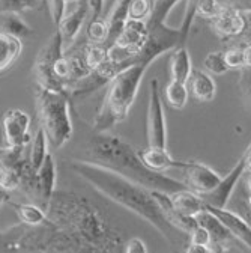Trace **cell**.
<instances>
[{
	"label": "cell",
	"instance_id": "f546056e",
	"mask_svg": "<svg viewBox=\"0 0 251 253\" xmlns=\"http://www.w3.org/2000/svg\"><path fill=\"white\" fill-rule=\"evenodd\" d=\"M83 53H84V59H86L87 67L92 71L97 70L98 67H101L103 63L108 59V51L103 44H95V42L87 44L84 47Z\"/></svg>",
	"mask_w": 251,
	"mask_h": 253
},
{
	"label": "cell",
	"instance_id": "f6af8a7d",
	"mask_svg": "<svg viewBox=\"0 0 251 253\" xmlns=\"http://www.w3.org/2000/svg\"><path fill=\"white\" fill-rule=\"evenodd\" d=\"M242 57H244V68H251V42H247L242 47Z\"/></svg>",
	"mask_w": 251,
	"mask_h": 253
},
{
	"label": "cell",
	"instance_id": "74e56055",
	"mask_svg": "<svg viewBox=\"0 0 251 253\" xmlns=\"http://www.w3.org/2000/svg\"><path fill=\"white\" fill-rule=\"evenodd\" d=\"M239 86H241L242 97H244L248 109L251 110V68H242Z\"/></svg>",
	"mask_w": 251,
	"mask_h": 253
},
{
	"label": "cell",
	"instance_id": "4316f807",
	"mask_svg": "<svg viewBox=\"0 0 251 253\" xmlns=\"http://www.w3.org/2000/svg\"><path fill=\"white\" fill-rule=\"evenodd\" d=\"M48 152L50 151H48L47 134L42 130V126H39L32 139V145H30V152H29V162L34 170H38V168L41 166V163L44 162V158Z\"/></svg>",
	"mask_w": 251,
	"mask_h": 253
},
{
	"label": "cell",
	"instance_id": "5bb4252c",
	"mask_svg": "<svg viewBox=\"0 0 251 253\" xmlns=\"http://www.w3.org/2000/svg\"><path fill=\"white\" fill-rule=\"evenodd\" d=\"M212 26L214 30L216 32V35H219L224 40L241 37L245 27L244 14L233 5L223 6L219 14L215 18H212Z\"/></svg>",
	"mask_w": 251,
	"mask_h": 253
},
{
	"label": "cell",
	"instance_id": "8d00e7d4",
	"mask_svg": "<svg viewBox=\"0 0 251 253\" xmlns=\"http://www.w3.org/2000/svg\"><path fill=\"white\" fill-rule=\"evenodd\" d=\"M0 187L5 190H15L20 187V175L12 170V169H3L2 168V175H0Z\"/></svg>",
	"mask_w": 251,
	"mask_h": 253
},
{
	"label": "cell",
	"instance_id": "b9f144b4",
	"mask_svg": "<svg viewBox=\"0 0 251 253\" xmlns=\"http://www.w3.org/2000/svg\"><path fill=\"white\" fill-rule=\"evenodd\" d=\"M106 0H87L89 5V17L90 20H98L103 15Z\"/></svg>",
	"mask_w": 251,
	"mask_h": 253
},
{
	"label": "cell",
	"instance_id": "4fadbf2b",
	"mask_svg": "<svg viewBox=\"0 0 251 253\" xmlns=\"http://www.w3.org/2000/svg\"><path fill=\"white\" fill-rule=\"evenodd\" d=\"M206 210L214 212L219 220L223 221L224 226L230 231V234L245 247V250L251 252V226L248 225V221L236 211L218 207H211L205 205Z\"/></svg>",
	"mask_w": 251,
	"mask_h": 253
},
{
	"label": "cell",
	"instance_id": "836d02e7",
	"mask_svg": "<svg viewBox=\"0 0 251 253\" xmlns=\"http://www.w3.org/2000/svg\"><path fill=\"white\" fill-rule=\"evenodd\" d=\"M221 8L223 6L218 3V0H199L197 8H196V17L212 20L219 14Z\"/></svg>",
	"mask_w": 251,
	"mask_h": 253
},
{
	"label": "cell",
	"instance_id": "9a60e30c",
	"mask_svg": "<svg viewBox=\"0 0 251 253\" xmlns=\"http://www.w3.org/2000/svg\"><path fill=\"white\" fill-rule=\"evenodd\" d=\"M147 35V24L146 20H136L128 18L125 21V26L120 32V35L114 41V47H119L127 51L130 56L136 54L142 44L144 42Z\"/></svg>",
	"mask_w": 251,
	"mask_h": 253
},
{
	"label": "cell",
	"instance_id": "277c9868",
	"mask_svg": "<svg viewBox=\"0 0 251 253\" xmlns=\"http://www.w3.org/2000/svg\"><path fill=\"white\" fill-rule=\"evenodd\" d=\"M146 70L147 67L142 63H134L119 71L108 82L106 97L93 122V130L97 133L110 131L113 126L127 119L130 109L136 101Z\"/></svg>",
	"mask_w": 251,
	"mask_h": 253
},
{
	"label": "cell",
	"instance_id": "ba28073f",
	"mask_svg": "<svg viewBox=\"0 0 251 253\" xmlns=\"http://www.w3.org/2000/svg\"><path fill=\"white\" fill-rule=\"evenodd\" d=\"M147 142L149 146L167 148V122H166L163 98L160 93V83L156 79H152L149 86Z\"/></svg>",
	"mask_w": 251,
	"mask_h": 253
},
{
	"label": "cell",
	"instance_id": "e0dca14e",
	"mask_svg": "<svg viewBox=\"0 0 251 253\" xmlns=\"http://www.w3.org/2000/svg\"><path fill=\"white\" fill-rule=\"evenodd\" d=\"M56 179H57V168H56V162L51 152H48L44 158V162L41 163V166L36 170V182H38V198L39 201L44 204V207L47 205V202L50 201L51 195L56 190Z\"/></svg>",
	"mask_w": 251,
	"mask_h": 253
},
{
	"label": "cell",
	"instance_id": "7c38bea8",
	"mask_svg": "<svg viewBox=\"0 0 251 253\" xmlns=\"http://www.w3.org/2000/svg\"><path fill=\"white\" fill-rule=\"evenodd\" d=\"M196 220L197 223L202 225L211 235V247H215L214 252H227L224 247H227L232 243H238L241 244L232 234L230 231L224 226V223L219 220L214 212H211L209 210L203 208L200 212L196 214ZM242 246V244H241ZM244 247V246H242ZM245 249V247H244Z\"/></svg>",
	"mask_w": 251,
	"mask_h": 253
},
{
	"label": "cell",
	"instance_id": "f1b7e54d",
	"mask_svg": "<svg viewBox=\"0 0 251 253\" xmlns=\"http://www.w3.org/2000/svg\"><path fill=\"white\" fill-rule=\"evenodd\" d=\"M179 0H153L152 2V12L149 15V18L146 20V24H160V23H166L169 14L172 12V9L176 6V3Z\"/></svg>",
	"mask_w": 251,
	"mask_h": 253
},
{
	"label": "cell",
	"instance_id": "7dc6e473",
	"mask_svg": "<svg viewBox=\"0 0 251 253\" xmlns=\"http://www.w3.org/2000/svg\"><path fill=\"white\" fill-rule=\"evenodd\" d=\"M11 199V193H9V190H5L0 187V208H2L5 204H8Z\"/></svg>",
	"mask_w": 251,
	"mask_h": 253
},
{
	"label": "cell",
	"instance_id": "60d3db41",
	"mask_svg": "<svg viewBox=\"0 0 251 253\" xmlns=\"http://www.w3.org/2000/svg\"><path fill=\"white\" fill-rule=\"evenodd\" d=\"M123 252H127V253H146L147 252V246H146V243L142 238L133 237V238L125 241Z\"/></svg>",
	"mask_w": 251,
	"mask_h": 253
},
{
	"label": "cell",
	"instance_id": "44dd1931",
	"mask_svg": "<svg viewBox=\"0 0 251 253\" xmlns=\"http://www.w3.org/2000/svg\"><path fill=\"white\" fill-rule=\"evenodd\" d=\"M169 67H170L172 80L186 84L188 79L191 76V71H193V62H191V56L188 53L185 45H179L175 50H172Z\"/></svg>",
	"mask_w": 251,
	"mask_h": 253
},
{
	"label": "cell",
	"instance_id": "52a82bcc",
	"mask_svg": "<svg viewBox=\"0 0 251 253\" xmlns=\"http://www.w3.org/2000/svg\"><path fill=\"white\" fill-rule=\"evenodd\" d=\"M64 53H65L64 40H62L60 32L56 30L51 35V38L47 41V44L39 50L34 63V74L38 86L45 87L48 90L67 92L65 84L60 80H57V77L54 76V65L64 56Z\"/></svg>",
	"mask_w": 251,
	"mask_h": 253
},
{
	"label": "cell",
	"instance_id": "d4e9b609",
	"mask_svg": "<svg viewBox=\"0 0 251 253\" xmlns=\"http://www.w3.org/2000/svg\"><path fill=\"white\" fill-rule=\"evenodd\" d=\"M0 15H2V30L6 32V34L18 40L27 38L34 34L32 27L24 21V18L18 12H8V14H0Z\"/></svg>",
	"mask_w": 251,
	"mask_h": 253
},
{
	"label": "cell",
	"instance_id": "d6986e66",
	"mask_svg": "<svg viewBox=\"0 0 251 253\" xmlns=\"http://www.w3.org/2000/svg\"><path fill=\"white\" fill-rule=\"evenodd\" d=\"M188 90L194 97V100L200 103H209L215 98L216 95V83L214 82L212 76L208 71L194 70L186 82Z\"/></svg>",
	"mask_w": 251,
	"mask_h": 253
},
{
	"label": "cell",
	"instance_id": "83f0119b",
	"mask_svg": "<svg viewBox=\"0 0 251 253\" xmlns=\"http://www.w3.org/2000/svg\"><path fill=\"white\" fill-rule=\"evenodd\" d=\"M164 97L170 107L182 110L186 106L188 98H190V90H188V86L185 83L172 80L164 89Z\"/></svg>",
	"mask_w": 251,
	"mask_h": 253
},
{
	"label": "cell",
	"instance_id": "30bf717a",
	"mask_svg": "<svg viewBox=\"0 0 251 253\" xmlns=\"http://www.w3.org/2000/svg\"><path fill=\"white\" fill-rule=\"evenodd\" d=\"M30 116L20 109H9L2 116V130L6 146H26L29 136Z\"/></svg>",
	"mask_w": 251,
	"mask_h": 253
},
{
	"label": "cell",
	"instance_id": "ffe728a7",
	"mask_svg": "<svg viewBox=\"0 0 251 253\" xmlns=\"http://www.w3.org/2000/svg\"><path fill=\"white\" fill-rule=\"evenodd\" d=\"M131 2L133 0H116L113 3L111 11H110L108 17L106 18L107 26H108V37L104 44L106 48L111 47L114 44V41L117 40V37L120 35V32L125 26V21L128 20V11H130Z\"/></svg>",
	"mask_w": 251,
	"mask_h": 253
},
{
	"label": "cell",
	"instance_id": "4dcf8cb0",
	"mask_svg": "<svg viewBox=\"0 0 251 253\" xmlns=\"http://www.w3.org/2000/svg\"><path fill=\"white\" fill-rule=\"evenodd\" d=\"M203 68L209 74H215V76H223L230 71L226 63V59H224V51L208 53L203 60Z\"/></svg>",
	"mask_w": 251,
	"mask_h": 253
},
{
	"label": "cell",
	"instance_id": "1f68e13d",
	"mask_svg": "<svg viewBox=\"0 0 251 253\" xmlns=\"http://www.w3.org/2000/svg\"><path fill=\"white\" fill-rule=\"evenodd\" d=\"M108 37V26L107 21L103 18L90 20L87 24V38L95 44H106Z\"/></svg>",
	"mask_w": 251,
	"mask_h": 253
},
{
	"label": "cell",
	"instance_id": "9c48e42d",
	"mask_svg": "<svg viewBox=\"0 0 251 253\" xmlns=\"http://www.w3.org/2000/svg\"><path fill=\"white\" fill-rule=\"evenodd\" d=\"M245 162H247V154L244 152L242 157L238 160V163L233 166V169L226 176H221L219 182L212 190H209V192H206L203 195H199L202 198V201L205 202V205L218 207V208H224L227 205V202L230 201V196L235 192L238 182L244 176Z\"/></svg>",
	"mask_w": 251,
	"mask_h": 253
},
{
	"label": "cell",
	"instance_id": "d590c367",
	"mask_svg": "<svg viewBox=\"0 0 251 253\" xmlns=\"http://www.w3.org/2000/svg\"><path fill=\"white\" fill-rule=\"evenodd\" d=\"M224 59L229 70H242L244 68V57H242V48L239 47H230L224 51Z\"/></svg>",
	"mask_w": 251,
	"mask_h": 253
},
{
	"label": "cell",
	"instance_id": "8fae6325",
	"mask_svg": "<svg viewBox=\"0 0 251 253\" xmlns=\"http://www.w3.org/2000/svg\"><path fill=\"white\" fill-rule=\"evenodd\" d=\"M180 170L183 172V182L186 187L197 195L209 192L221 179L218 172L200 162H185Z\"/></svg>",
	"mask_w": 251,
	"mask_h": 253
},
{
	"label": "cell",
	"instance_id": "7a4b0ae2",
	"mask_svg": "<svg viewBox=\"0 0 251 253\" xmlns=\"http://www.w3.org/2000/svg\"><path fill=\"white\" fill-rule=\"evenodd\" d=\"M71 169L93 188L98 190L101 195L146 220L170 244L179 243L183 232L176 229L167 220L164 211L155 201L150 188L140 185L110 169L84 160H74Z\"/></svg>",
	"mask_w": 251,
	"mask_h": 253
},
{
	"label": "cell",
	"instance_id": "c3c4849f",
	"mask_svg": "<svg viewBox=\"0 0 251 253\" xmlns=\"http://www.w3.org/2000/svg\"><path fill=\"white\" fill-rule=\"evenodd\" d=\"M244 175H245V187H247V192L251 193V172H250V170H245Z\"/></svg>",
	"mask_w": 251,
	"mask_h": 253
},
{
	"label": "cell",
	"instance_id": "f35d334b",
	"mask_svg": "<svg viewBox=\"0 0 251 253\" xmlns=\"http://www.w3.org/2000/svg\"><path fill=\"white\" fill-rule=\"evenodd\" d=\"M190 237V244H203V246H211V235L209 232L197 223V226L188 234ZM212 249V247H211Z\"/></svg>",
	"mask_w": 251,
	"mask_h": 253
},
{
	"label": "cell",
	"instance_id": "7bdbcfd3",
	"mask_svg": "<svg viewBox=\"0 0 251 253\" xmlns=\"http://www.w3.org/2000/svg\"><path fill=\"white\" fill-rule=\"evenodd\" d=\"M23 9L29 11V9H39L44 3H47V0H20Z\"/></svg>",
	"mask_w": 251,
	"mask_h": 253
},
{
	"label": "cell",
	"instance_id": "3957f363",
	"mask_svg": "<svg viewBox=\"0 0 251 253\" xmlns=\"http://www.w3.org/2000/svg\"><path fill=\"white\" fill-rule=\"evenodd\" d=\"M84 162L110 169L150 190H160L166 193H176L188 188L183 181L175 179L164 172H155L144 166L139 151L125 139L106 133L93 134L84 151Z\"/></svg>",
	"mask_w": 251,
	"mask_h": 253
},
{
	"label": "cell",
	"instance_id": "2e32d148",
	"mask_svg": "<svg viewBox=\"0 0 251 253\" xmlns=\"http://www.w3.org/2000/svg\"><path fill=\"white\" fill-rule=\"evenodd\" d=\"M89 15V5L87 0H80L77 3L75 9L68 14L67 17L62 18V21L57 26V30L60 32L62 40H64V47L65 50L70 48L72 45V42L75 41L77 35L80 34V30L86 21Z\"/></svg>",
	"mask_w": 251,
	"mask_h": 253
},
{
	"label": "cell",
	"instance_id": "484cf974",
	"mask_svg": "<svg viewBox=\"0 0 251 253\" xmlns=\"http://www.w3.org/2000/svg\"><path fill=\"white\" fill-rule=\"evenodd\" d=\"M65 56L68 59V65H70V82H68V87H70L71 84H74V83L83 80L84 77H87L92 73V70L87 67L83 51L65 50Z\"/></svg>",
	"mask_w": 251,
	"mask_h": 253
},
{
	"label": "cell",
	"instance_id": "603a6c76",
	"mask_svg": "<svg viewBox=\"0 0 251 253\" xmlns=\"http://www.w3.org/2000/svg\"><path fill=\"white\" fill-rule=\"evenodd\" d=\"M170 198H172L173 208L186 215H196L205 208V202L202 201V198L190 188L172 193Z\"/></svg>",
	"mask_w": 251,
	"mask_h": 253
},
{
	"label": "cell",
	"instance_id": "bcb514c9",
	"mask_svg": "<svg viewBox=\"0 0 251 253\" xmlns=\"http://www.w3.org/2000/svg\"><path fill=\"white\" fill-rule=\"evenodd\" d=\"M233 6H236L242 12H251V0H236Z\"/></svg>",
	"mask_w": 251,
	"mask_h": 253
},
{
	"label": "cell",
	"instance_id": "ee69618b",
	"mask_svg": "<svg viewBox=\"0 0 251 253\" xmlns=\"http://www.w3.org/2000/svg\"><path fill=\"white\" fill-rule=\"evenodd\" d=\"M186 252L188 253H214L211 246H203V244H190Z\"/></svg>",
	"mask_w": 251,
	"mask_h": 253
},
{
	"label": "cell",
	"instance_id": "e575fe53",
	"mask_svg": "<svg viewBox=\"0 0 251 253\" xmlns=\"http://www.w3.org/2000/svg\"><path fill=\"white\" fill-rule=\"evenodd\" d=\"M152 12V0H133L128 11V18L147 20Z\"/></svg>",
	"mask_w": 251,
	"mask_h": 253
},
{
	"label": "cell",
	"instance_id": "cb8c5ba5",
	"mask_svg": "<svg viewBox=\"0 0 251 253\" xmlns=\"http://www.w3.org/2000/svg\"><path fill=\"white\" fill-rule=\"evenodd\" d=\"M8 204H11L15 208L20 223L26 226H39L48 221L45 210L36 204H12L11 201Z\"/></svg>",
	"mask_w": 251,
	"mask_h": 253
},
{
	"label": "cell",
	"instance_id": "ac0fdd59",
	"mask_svg": "<svg viewBox=\"0 0 251 253\" xmlns=\"http://www.w3.org/2000/svg\"><path fill=\"white\" fill-rule=\"evenodd\" d=\"M139 155L146 168L155 172H166L169 169H182L185 162H178L167 152V148L147 146L139 151Z\"/></svg>",
	"mask_w": 251,
	"mask_h": 253
},
{
	"label": "cell",
	"instance_id": "f5cc1de1",
	"mask_svg": "<svg viewBox=\"0 0 251 253\" xmlns=\"http://www.w3.org/2000/svg\"><path fill=\"white\" fill-rule=\"evenodd\" d=\"M248 42H251V40H250V41H248Z\"/></svg>",
	"mask_w": 251,
	"mask_h": 253
},
{
	"label": "cell",
	"instance_id": "8992f818",
	"mask_svg": "<svg viewBox=\"0 0 251 253\" xmlns=\"http://www.w3.org/2000/svg\"><path fill=\"white\" fill-rule=\"evenodd\" d=\"M185 42L186 41L182 38L179 29H173L166 23L149 24L144 42L142 44L139 51L130 57L128 62L130 65L142 63L144 67H149L156 57L175 50L179 45H185Z\"/></svg>",
	"mask_w": 251,
	"mask_h": 253
},
{
	"label": "cell",
	"instance_id": "7402d4cb",
	"mask_svg": "<svg viewBox=\"0 0 251 253\" xmlns=\"http://www.w3.org/2000/svg\"><path fill=\"white\" fill-rule=\"evenodd\" d=\"M21 40L0 30V73L9 70L14 65L21 54Z\"/></svg>",
	"mask_w": 251,
	"mask_h": 253
},
{
	"label": "cell",
	"instance_id": "6da1fadb",
	"mask_svg": "<svg viewBox=\"0 0 251 253\" xmlns=\"http://www.w3.org/2000/svg\"><path fill=\"white\" fill-rule=\"evenodd\" d=\"M44 210L50 223L67 238L71 252H123L122 234L87 198L68 190H54Z\"/></svg>",
	"mask_w": 251,
	"mask_h": 253
},
{
	"label": "cell",
	"instance_id": "d6a6232c",
	"mask_svg": "<svg viewBox=\"0 0 251 253\" xmlns=\"http://www.w3.org/2000/svg\"><path fill=\"white\" fill-rule=\"evenodd\" d=\"M197 3H199V0H186V3H185V14H183V20L180 23V27H179L182 38L185 41L188 40V35H190L191 27H193V21L196 18Z\"/></svg>",
	"mask_w": 251,
	"mask_h": 253
},
{
	"label": "cell",
	"instance_id": "681fc988",
	"mask_svg": "<svg viewBox=\"0 0 251 253\" xmlns=\"http://www.w3.org/2000/svg\"><path fill=\"white\" fill-rule=\"evenodd\" d=\"M64 2H65V5H68V3H72V5H77V3L80 2V0H64Z\"/></svg>",
	"mask_w": 251,
	"mask_h": 253
},
{
	"label": "cell",
	"instance_id": "f907efd6",
	"mask_svg": "<svg viewBox=\"0 0 251 253\" xmlns=\"http://www.w3.org/2000/svg\"><path fill=\"white\" fill-rule=\"evenodd\" d=\"M247 207H248V208H251V193H248V195H247Z\"/></svg>",
	"mask_w": 251,
	"mask_h": 253
},
{
	"label": "cell",
	"instance_id": "5b68a950",
	"mask_svg": "<svg viewBox=\"0 0 251 253\" xmlns=\"http://www.w3.org/2000/svg\"><path fill=\"white\" fill-rule=\"evenodd\" d=\"M35 103L39 116V126H42L47 134L48 145H51L53 149H60L70 142L74 133L68 92L48 90L36 84Z\"/></svg>",
	"mask_w": 251,
	"mask_h": 253
},
{
	"label": "cell",
	"instance_id": "ab89813d",
	"mask_svg": "<svg viewBox=\"0 0 251 253\" xmlns=\"http://www.w3.org/2000/svg\"><path fill=\"white\" fill-rule=\"evenodd\" d=\"M47 3L50 6V14H51L53 23L57 27L59 23L62 21V18L65 17V6L67 5H65L64 0H47Z\"/></svg>",
	"mask_w": 251,
	"mask_h": 253
},
{
	"label": "cell",
	"instance_id": "816d5d0a",
	"mask_svg": "<svg viewBox=\"0 0 251 253\" xmlns=\"http://www.w3.org/2000/svg\"><path fill=\"white\" fill-rule=\"evenodd\" d=\"M0 175H2V166H0Z\"/></svg>",
	"mask_w": 251,
	"mask_h": 253
}]
</instances>
